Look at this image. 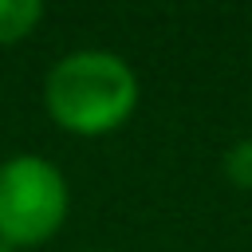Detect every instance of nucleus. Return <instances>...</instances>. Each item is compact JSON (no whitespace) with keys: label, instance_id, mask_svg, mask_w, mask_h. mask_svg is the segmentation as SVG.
<instances>
[{"label":"nucleus","instance_id":"f257e3e1","mask_svg":"<svg viewBox=\"0 0 252 252\" xmlns=\"http://www.w3.org/2000/svg\"><path fill=\"white\" fill-rule=\"evenodd\" d=\"M43 102L63 130L94 138V134L118 130L130 118L138 102V79L122 55L83 47L63 55L47 71Z\"/></svg>","mask_w":252,"mask_h":252},{"label":"nucleus","instance_id":"f03ea898","mask_svg":"<svg viewBox=\"0 0 252 252\" xmlns=\"http://www.w3.org/2000/svg\"><path fill=\"white\" fill-rule=\"evenodd\" d=\"M67 217V177L39 154H16L0 165V240L43 244Z\"/></svg>","mask_w":252,"mask_h":252},{"label":"nucleus","instance_id":"7ed1b4c3","mask_svg":"<svg viewBox=\"0 0 252 252\" xmlns=\"http://www.w3.org/2000/svg\"><path fill=\"white\" fill-rule=\"evenodd\" d=\"M43 20L39 0H0V43H16Z\"/></svg>","mask_w":252,"mask_h":252},{"label":"nucleus","instance_id":"20e7f679","mask_svg":"<svg viewBox=\"0 0 252 252\" xmlns=\"http://www.w3.org/2000/svg\"><path fill=\"white\" fill-rule=\"evenodd\" d=\"M224 177H228L236 189H252V138L236 142V146L224 154Z\"/></svg>","mask_w":252,"mask_h":252},{"label":"nucleus","instance_id":"39448f33","mask_svg":"<svg viewBox=\"0 0 252 252\" xmlns=\"http://www.w3.org/2000/svg\"><path fill=\"white\" fill-rule=\"evenodd\" d=\"M0 252H12V244H4V240H0Z\"/></svg>","mask_w":252,"mask_h":252}]
</instances>
